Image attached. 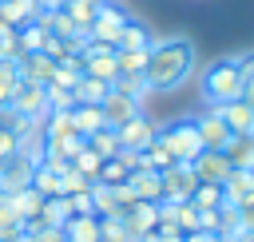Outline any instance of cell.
Returning <instances> with one entry per match:
<instances>
[{"instance_id": "6da1fadb", "label": "cell", "mask_w": 254, "mask_h": 242, "mask_svg": "<svg viewBox=\"0 0 254 242\" xmlns=\"http://www.w3.org/2000/svg\"><path fill=\"white\" fill-rule=\"evenodd\" d=\"M194 71V48L183 36H167V40H151L147 48V63H143V83L147 91H175L190 79Z\"/></svg>"}, {"instance_id": "7a4b0ae2", "label": "cell", "mask_w": 254, "mask_h": 242, "mask_svg": "<svg viewBox=\"0 0 254 242\" xmlns=\"http://www.w3.org/2000/svg\"><path fill=\"white\" fill-rule=\"evenodd\" d=\"M202 99L210 107H222L230 99H242V71H238V60H214L202 67Z\"/></svg>"}, {"instance_id": "3957f363", "label": "cell", "mask_w": 254, "mask_h": 242, "mask_svg": "<svg viewBox=\"0 0 254 242\" xmlns=\"http://www.w3.org/2000/svg\"><path fill=\"white\" fill-rule=\"evenodd\" d=\"M159 139L167 143V151L175 155V163H194L202 155V143H198V131H194V119H175L159 131Z\"/></svg>"}, {"instance_id": "277c9868", "label": "cell", "mask_w": 254, "mask_h": 242, "mask_svg": "<svg viewBox=\"0 0 254 242\" xmlns=\"http://www.w3.org/2000/svg\"><path fill=\"white\" fill-rule=\"evenodd\" d=\"M75 60H79L83 75H95V79H103V83H115V75H119V67H115V48H107V44L83 40L79 52H75Z\"/></svg>"}, {"instance_id": "5b68a950", "label": "cell", "mask_w": 254, "mask_h": 242, "mask_svg": "<svg viewBox=\"0 0 254 242\" xmlns=\"http://www.w3.org/2000/svg\"><path fill=\"white\" fill-rule=\"evenodd\" d=\"M8 115H16V119H44L48 115V91H44V83L20 79L16 91H12V99H8Z\"/></svg>"}, {"instance_id": "8992f818", "label": "cell", "mask_w": 254, "mask_h": 242, "mask_svg": "<svg viewBox=\"0 0 254 242\" xmlns=\"http://www.w3.org/2000/svg\"><path fill=\"white\" fill-rule=\"evenodd\" d=\"M123 24H127V12H119L115 4H99L95 8V20H91V28H87V40L91 44H107V48H115L119 44V36H123Z\"/></svg>"}, {"instance_id": "52a82bcc", "label": "cell", "mask_w": 254, "mask_h": 242, "mask_svg": "<svg viewBox=\"0 0 254 242\" xmlns=\"http://www.w3.org/2000/svg\"><path fill=\"white\" fill-rule=\"evenodd\" d=\"M159 182H163V198H167V202H187V198L194 194V186H198L190 163H175V167H167V171L159 175Z\"/></svg>"}, {"instance_id": "ba28073f", "label": "cell", "mask_w": 254, "mask_h": 242, "mask_svg": "<svg viewBox=\"0 0 254 242\" xmlns=\"http://www.w3.org/2000/svg\"><path fill=\"white\" fill-rule=\"evenodd\" d=\"M119 222H123V230L139 242L143 234H151V230H155V222H159V202H139V198H135V202L119 214Z\"/></svg>"}, {"instance_id": "9c48e42d", "label": "cell", "mask_w": 254, "mask_h": 242, "mask_svg": "<svg viewBox=\"0 0 254 242\" xmlns=\"http://www.w3.org/2000/svg\"><path fill=\"white\" fill-rule=\"evenodd\" d=\"M115 135H119V151H135V155H139V151H143L159 131H155V123L139 111V115H135V119H127L123 127H115Z\"/></svg>"}, {"instance_id": "30bf717a", "label": "cell", "mask_w": 254, "mask_h": 242, "mask_svg": "<svg viewBox=\"0 0 254 242\" xmlns=\"http://www.w3.org/2000/svg\"><path fill=\"white\" fill-rule=\"evenodd\" d=\"M99 111H103V123L107 127H123L127 119H135L139 115V99H131V95H123V91H107L103 95V103H99Z\"/></svg>"}, {"instance_id": "8fae6325", "label": "cell", "mask_w": 254, "mask_h": 242, "mask_svg": "<svg viewBox=\"0 0 254 242\" xmlns=\"http://www.w3.org/2000/svg\"><path fill=\"white\" fill-rule=\"evenodd\" d=\"M194 131H198V143H202V151H222V147H226V139H230V127L218 119V111L194 115Z\"/></svg>"}, {"instance_id": "7c38bea8", "label": "cell", "mask_w": 254, "mask_h": 242, "mask_svg": "<svg viewBox=\"0 0 254 242\" xmlns=\"http://www.w3.org/2000/svg\"><path fill=\"white\" fill-rule=\"evenodd\" d=\"M32 159L28 155H12L4 167H0V190L4 194H16V190H24V186H32Z\"/></svg>"}, {"instance_id": "4fadbf2b", "label": "cell", "mask_w": 254, "mask_h": 242, "mask_svg": "<svg viewBox=\"0 0 254 242\" xmlns=\"http://www.w3.org/2000/svg\"><path fill=\"white\" fill-rule=\"evenodd\" d=\"M222 159L230 163V171H254V131L230 135L222 147Z\"/></svg>"}, {"instance_id": "5bb4252c", "label": "cell", "mask_w": 254, "mask_h": 242, "mask_svg": "<svg viewBox=\"0 0 254 242\" xmlns=\"http://www.w3.org/2000/svg\"><path fill=\"white\" fill-rule=\"evenodd\" d=\"M16 67H20V79H28V83H48L52 71H56V60H52L48 52H24V56L16 60Z\"/></svg>"}, {"instance_id": "9a60e30c", "label": "cell", "mask_w": 254, "mask_h": 242, "mask_svg": "<svg viewBox=\"0 0 254 242\" xmlns=\"http://www.w3.org/2000/svg\"><path fill=\"white\" fill-rule=\"evenodd\" d=\"M190 171H194L198 182H214V186H222V179L230 175V163L222 159V151H202V155L190 163Z\"/></svg>"}, {"instance_id": "2e32d148", "label": "cell", "mask_w": 254, "mask_h": 242, "mask_svg": "<svg viewBox=\"0 0 254 242\" xmlns=\"http://www.w3.org/2000/svg\"><path fill=\"white\" fill-rule=\"evenodd\" d=\"M123 182L131 186V194H135L139 202H163V182H159V171L139 167V171H131Z\"/></svg>"}, {"instance_id": "e0dca14e", "label": "cell", "mask_w": 254, "mask_h": 242, "mask_svg": "<svg viewBox=\"0 0 254 242\" xmlns=\"http://www.w3.org/2000/svg\"><path fill=\"white\" fill-rule=\"evenodd\" d=\"M210 111H218V119L230 127V135L254 131V107H250L246 99H230V103H222V107H210Z\"/></svg>"}, {"instance_id": "ac0fdd59", "label": "cell", "mask_w": 254, "mask_h": 242, "mask_svg": "<svg viewBox=\"0 0 254 242\" xmlns=\"http://www.w3.org/2000/svg\"><path fill=\"white\" fill-rule=\"evenodd\" d=\"M246 194H254V171H230L222 179V202L226 206H238Z\"/></svg>"}, {"instance_id": "d6986e66", "label": "cell", "mask_w": 254, "mask_h": 242, "mask_svg": "<svg viewBox=\"0 0 254 242\" xmlns=\"http://www.w3.org/2000/svg\"><path fill=\"white\" fill-rule=\"evenodd\" d=\"M60 230H64V242H99V218L95 214H75Z\"/></svg>"}, {"instance_id": "ffe728a7", "label": "cell", "mask_w": 254, "mask_h": 242, "mask_svg": "<svg viewBox=\"0 0 254 242\" xmlns=\"http://www.w3.org/2000/svg\"><path fill=\"white\" fill-rule=\"evenodd\" d=\"M71 123H75V131L87 139V135H95L99 127H107L103 123V111H99V103H75L71 107Z\"/></svg>"}, {"instance_id": "44dd1931", "label": "cell", "mask_w": 254, "mask_h": 242, "mask_svg": "<svg viewBox=\"0 0 254 242\" xmlns=\"http://www.w3.org/2000/svg\"><path fill=\"white\" fill-rule=\"evenodd\" d=\"M36 218H40L44 226H56V230H60V226H64L67 218H75V214H71L67 194H52V198H44V206H40V214H36Z\"/></svg>"}, {"instance_id": "7402d4cb", "label": "cell", "mask_w": 254, "mask_h": 242, "mask_svg": "<svg viewBox=\"0 0 254 242\" xmlns=\"http://www.w3.org/2000/svg\"><path fill=\"white\" fill-rule=\"evenodd\" d=\"M107 91H111V83H103V79H95V75H79V79L71 83L75 103H103Z\"/></svg>"}, {"instance_id": "603a6c76", "label": "cell", "mask_w": 254, "mask_h": 242, "mask_svg": "<svg viewBox=\"0 0 254 242\" xmlns=\"http://www.w3.org/2000/svg\"><path fill=\"white\" fill-rule=\"evenodd\" d=\"M115 48H123V52H147V48H151V32H147L139 20H131V16H127L123 36H119V44H115Z\"/></svg>"}, {"instance_id": "cb8c5ba5", "label": "cell", "mask_w": 254, "mask_h": 242, "mask_svg": "<svg viewBox=\"0 0 254 242\" xmlns=\"http://www.w3.org/2000/svg\"><path fill=\"white\" fill-rule=\"evenodd\" d=\"M20 234H24V222H20L16 206H12V194L0 190V242L4 238H20Z\"/></svg>"}, {"instance_id": "d4e9b609", "label": "cell", "mask_w": 254, "mask_h": 242, "mask_svg": "<svg viewBox=\"0 0 254 242\" xmlns=\"http://www.w3.org/2000/svg\"><path fill=\"white\" fill-rule=\"evenodd\" d=\"M83 143H87L99 159H115V155H119V135H115V127H99V131L87 135Z\"/></svg>"}, {"instance_id": "484cf974", "label": "cell", "mask_w": 254, "mask_h": 242, "mask_svg": "<svg viewBox=\"0 0 254 242\" xmlns=\"http://www.w3.org/2000/svg\"><path fill=\"white\" fill-rule=\"evenodd\" d=\"M12 206H16L20 222H28V218H36V214H40V206H44V194H40L36 186H24V190H16V194H12Z\"/></svg>"}, {"instance_id": "4316f807", "label": "cell", "mask_w": 254, "mask_h": 242, "mask_svg": "<svg viewBox=\"0 0 254 242\" xmlns=\"http://www.w3.org/2000/svg\"><path fill=\"white\" fill-rule=\"evenodd\" d=\"M32 186L44 194V198H52V194H60V171H52L44 159L32 167Z\"/></svg>"}, {"instance_id": "83f0119b", "label": "cell", "mask_w": 254, "mask_h": 242, "mask_svg": "<svg viewBox=\"0 0 254 242\" xmlns=\"http://www.w3.org/2000/svg\"><path fill=\"white\" fill-rule=\"evenodd\" d=\"M214 234H218L222 242H238V238H242V222H238V210H234V206H218V226H214Z\"/></svg>"}, {"instance_id": "f1b7e54d", "label": "cell", "mask_w": 254, "mask_h": 242, "mask_svg": "<svg viewBox=\"0 0 254 242\" xmlns=\"http://www.w3.org/2000/svg\"><path fill=\"white\" fill-rule=\"evenodd\" d=\"M95 8H99L95 0H71V4H64V12L71 16V24H75L83 36H87V28H91V20H95Z\"/></svg>"}, {"instance_id": "f546056e", "label": "cell", "mask_w": 254, "mask_h": 242, "mask_svg": "<svg viewBox=\"0 0 254 242\" xmlns=\"http://www.w3.org/2000/svg\"><path fill=\"white\" fill-rule=\"evenodd\" d=\"M190 202H194L198 210H218V206H226V202H222V186H214V182H198L194 194H190Z\"/></svg>"}, {"instance_id": "4dcf8cb0", "label": "cell", "mask_w": 254, "mask_h": 242, "mask_svg": "<svg viewBox=\"0 0 254 242\" xmlns=\"http://www.w3.org/2000/svg\"><path fill=\"white\" fill-rule=\"evenodd\" d=\"M143 63H147V52H123V48H115V67H119V75H143ZM115 75V79H119Z\"/></svg>"}, {"instance_id": "1f68e13d", "label": "cell", "mask_w": 254, "mask_h": 242, "mask_svg": "<svg viewBox=\"0 0 254 242\" xmlns=\"http://www.w3.org/2000/svg\"><path fill=\"white\" fill-rule=\"evenodd\" d=\"M99 163H103V159H99V155H95V151H91L87 143H83V147H79V151L71 155V167H75L79 175H87L91 182H95V175H99Z\"/></svg>"}, {"instance_id": "d6a6232c", "label": "cell", "mask_w": 254, "mask_h": 242, "mask_svg": "<svg viewBox=\"0 0 254 242\" xmlns=\"http://www.w3.org/2000/svg\"><path fill=\"white\" fill-rule=\"evenodd\" d=\"M91 186H95V182H91L87 175H79L75 167H67V171L60 175V194H87Z\"/></svg>"}, {"instance_id": "836d02e7", "label": "cell", "mask_w": 254, "mask_h": 242, "mask_svg": "<svg viewBox=\"0 0 254 242\" xmlns=\"http://www.w3.org/2000/svg\"><path fill=\"white\" fill-rule=\"evenodd\" d=\"M123 179H127V167H123V159H119V155L99 163V175H95V182H103V186H115V182H123Z\"/></svg>"}, {"instance_id": "e575fe53", "label": "cell", "mask_w": 254, "mask_h": 242, "mask_svg": "<svg viewBox=\"0 0 254 242\" xmlns=\"http://www.w3.org/2000/svg\"><path fill=\"white\" fill-rule=\"evenodd\" d=\"M16 83H20V67H16V63H8V60H0V107H8V99H12Z\"/></svg>"}, {"instance_id": "d590c367", "label": "cell", "mask_w": 254, "mask_h": 242, "mask_svg": "<svg viewBox=\"0 0 254 242\" xmlns=\"http://www.w3.org/2000/svg\"><path fill=\"white\" fill-rule=\"evenodd\" d=\"M99 242H135L119 218H99Z\"/></svg>"}, {"instance_id": "8d00e7d4", "label": "cell", "mask_w": 254, "mask_h": 242, "mask_svg": "<svg viewBox=\"0 0 254 242\" xmlns=\"http://www.w3.org/2000/svg\"><path fill=\"white\" fill-rule=\"evenodd\" d=\"M111 87H115V91H123V95H131V99H139V103H143V95H147V83H143V75H119Z\"/></svg>"}, {"instance_id": "74e56055", "label": "cell", "mask_w": 254, "mask_h": 242, "mask_svg": "<svg viewBox=\"0 0 254 242\" xmlns=\"http://www.w3.org/2000/svg\"><path fill=\"white\" fill-rule=\"evenodd\" d=\"M24 52H28V48L20 44V32H8V36H0V60L16 63V60H20Z\"/></svg>"}, {"instance_id": "f35d334b", "label": "cell", "mask_w": 254, "mask_h": 242, "mask_svg": "<svg viewBox=\"0 0 254 242\" xmlns=\"http://www.w3.org/2000/svg\"><path fill=\"white\" fill-rule=\"evenodd\" d=\"M16 147H20V135H16L8 123H4V127H0V167H4V163L16 155Z\"/></svg>"}, {"instance_id": "ab89813d", "label": "cell", "mask_w": 254, "mask_h": 242, "mask_svg": "<svg viewBox=\"0 0 254 242\" xmlns=\"http://www.w3.org/2000/svg\"><path fill=\"white\" fill-rule=\"evenodd\" d=\"M175 222H179V230H183V234H190V230L198 226V210H194V202H190V198H187V202H179V218H175Z\"/></svg>"}, {"instance_id": "60d3db41", "label": "cell", "mask_w": 254, "mask_h": 242, "mask_svg": "<svg viewBox=\"0 0 254 242\" xmlns=\"http://www.w3.org/2000/svg\"><path fill=\"white\" fill-rule=\"evenodd\" d=\"M234 210H238V222H242V230H254V194H246V198H242Z\"/></svg>"}, {"instance_id": "b9f144b4", "label": "cell", "mask_w": 254, "mask_h": 242, "mask_svg": "<svg viewBox=\"0 0 254 242\" xmlns=\"http://www.w3.org/2000/svg\"><path fill=\"white\" fill-rule=\"evenodd\" d=\"M67 202H71V214H91V190L87 194H67Z\"/></svg>"}, {"instance_id": "7bdbcfd3", "label": "cell", "mask_w": 254, "mask_h": 242, "mask_svg": "<svg viewBox=\"0 0 254 242\" xmlns=\"http://www.w3.org/2000/svg\"><path fill=\"white\" fill-rule=\"evenodd\" d=\"M198 210V206H194ZM218 226V210H198V226L194 230H214Z\"/></svg>"}, {"instance_id": "ee69618b", "label": "cell", "mask_w": 254, "mask_h": 242, "mask_svg": "<svg viewBox=\"0 0 254 242\" xmlns=\"http://www.w3.org/2000/svg\"><path fill=\"white\" fill-rule=\"evenodd\" d=\"M183 242H218V234L214 230H190V234H183Z\"/></svg>"}, {"instance_id": "f6af8a7d", "label": "cell", "mask_w": 254, "mask_h": 242, "mask_svg": "<svg viewBox=\"0 0 254 242\" xmlns=\"http://www.w3.org/2000/svg\"><path fill=\"white\" fill-rule=\"evenodd\" d=\"M238 60V71H242V79L246 75H254V52H246V56H234Z\"/></svg>"}, {"instance_id": "bcb514c9", "label": "cell", "mask_w": 254, "mask_h": 242, "mask_svg": "<svg viewBox=\"0 0 254 242\" xmlns=\"http://www.w3.org/2000/svg\"><path fill=\"white\" fill-rule=\"evenodd\" d=\"M139 242H183V234H159V230H151V234H143Z\"/></svg>"}, {"instance_id": "7dc6e473", "label": "cell", "mask_w": 254, "mask_h": 242, "mask_svg": "<svg viewBox=\"0 0 254 242\" xmlns=\"http://www.w3.org/2000/svg\"><path fill=\"white\" fill-rule=\"evenodd\" d=\"M242 99L254 107V75H246V79H242Z\"/></svg>"}, {"instance_id": "c3c4849f", "label": "cell", "mask_w": 254, "mask_h": 242, "mask_svg": "<svg viewBox=\"0 0 254 242\" xmlns=\"http://www.w3.org/2000/svg\"><path fill=\"white\" fill-rule=\"evenodd\" d=\"M8 32H16V28H8V20L0 16V36H8Z\"/></svg>"}, {"instance_id": "681fc988", "label": "cell", "mask_w": 254, "mask_h": 242, "mask_svg": "<svg viewBox=\"0 0 254 242\" xmlns=\"http://www.w3.org/2000/svg\"><path fill=\"white\" fill-rule=\"evenodd\" d=\"M238 242H254V230H242V238Z\"/></svg>"}, {"instance_id": "f907efd6", "label": "cell", "mask_w": 254, "mask_h": 242, "mask_svg": "<svg viewBox=\"0 0 254 242\" xmlns=\"http://www.w3.org/2000/svg\"><path fill=\"white\" fill-rule=\"evenodd\" d=\"M60 4H71V0H60Z\"/></svg>"}, {"instance_id": "816d5d0a", "label": "cell", "mask_w": 254, "mask_h": 242, "mask_svg": "<svg viewBox=\"0 0 254 242\" xmlns=\"http://www.w3.org/2000/svg\"><path fill=\"white\" fill-rule=\"evenodd\" d=\"M95 4H103V0H95Z\"/></svg>"}, {"instance_id": "f5cc1de1", "label": "cell", "mask_w": 254, "mask_h": 242, "mask_svg": "<svg viewBox=\"0 0 254 242\" xmlns=\"http://www.w3.org/2000/svg\"><path fill=\"white\" fill-rule=\"evenodd\" d=\"M218 242H222V238H218Z\"/></svg>"}]
</instances>
